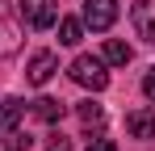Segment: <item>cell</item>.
<instances>
[{"mask_svg": "<svg viewBox=\"0 0 155 151\" xmlns=\"http://www.w3.org/2000/svg\"><path fill=\"white\" fill-rule=\"evenodd\" d=\"M67 76L76 80L80 88H92V92H101L105 84H109L105 59H92V55H76V59H71V67H67Z\"/></svg>", "mask_w": 155, "mask_h": 151, "instance_id": "6da1fadb", "label": "cell"}, {"mask_svg": "<svg viewBox=\"0 0 155 151\" xmlns=\"http://www.w3.org/2000/svg\"><path fill=\"white\" fill-rule=\"evenodd\" d=\"M21 42H25V25H21V17L13 13V4L0 0V55L13 59V55L21 50Z\"/></svg>", "mask_w": 155, "mask_h": 151, "instance_id": "7a4b0ae2", "label": "cell"}, {"mask_svg": "<svg viewBox=\"0 0 155 151\" xmlns=\"http://www.w3.org/2000/svg\"><path fill=\"white\" fill-rule=\"evenodd\" d=\"M17 13L29 29H51L59 21V0H17Z\"/></svg>", "mask_w": 155, "mask_h": 151, "instance_id": "3957f363", "label": "cell"}, {"mask_svg": "<svg viewBox=\"0 0 155 151\" xmlns=\"http://www.w3.org/2000/svg\"><path fill=\"white\" fill-rule=\"evenodd\" d=\"M84 29H109L117 21V0H84Z\"/></svg>", "mask_w": 155, "mask_h": 151, "instance_id": "277c9868", "label": "cell"}, {"mask_svg": "<svg viewBox=\"0 0 155 151\" xmlns=\"http://www.w3.org/2000/svg\"><path fill=\"white\" fill-rule=\"evenodd\" d=\"M130 21H134V34L155 46V0H134L130 4Z\"/></svg>", "mask_w": 155, "mask_h": 151, "instance_id": "5b68a950", "label": "cell"}, {"mask_svg": "<svg viewBox=\"0 0 155 151\" xmlns=\"http://www.w3.org/2000/svg\"><path fill=\"white\" fill-rule=\"evenodd\" d=\"M54 72H59V55H54V50H38V55L29 59V67H25V80L34 88H42Z\"/></svg>", "mask_w": 155, "mask_h": 151, "instance_id": "8992f818", "label": "cell"}, {"mask_svg": "<svg viewBox=\"0 0 155 151\" xmlns=\"http://www.w3.org/2000/svg\"><path fill=\"white\" fill-rule=\"evenodd\" d=\"M126 130L134 134V139H155V109L147 105V109H134V113H126Z\"/></svg>", "mask_w": 155, "mask_h": 151, "instance_id": "52a82bcc", "label": "cell"}, {"mask_svg": "<svg viewBox=\"0 0 155 151\" xmlns=\"http://www.w3.org/2000/svg\"><path fill=\"white\" fill-rule=\"evenodd\" d=\"M25 118V101L21 97H8V101H0V139L8 134V130H17V122Z\"/></svg>", "mask_w": 155, "mask_h": 151, "instance_id": "ba28073f", "label": "cell"}, {"mask_svg": "<svg viewBox=\"0 0 155 151\" xmlns=\"http://www.w3.org/2000/svg\"><path fill=\"white\" fill-rule=\"evenodd\" d=\"M63 113H67V105H63V101H54V97H38V101H34V118H38V122H46V126L63 122Z\"/></svg>", "mask_w": 155, "mask_h": 151, "instance_id": "9c48e42d", "label": "cell"}, {"mask_svg": "<svg viewBox=\"0 0 155 151\" xmlns=\"http://www.w3.org/2000/svg\"><path fill=\"white\" fill-rule=\"evenodd\" d=\"M105 67H126L130 59H134V50L126 46V42H122V38H109V42H105Z\"/></svg>", "mask_w": 155, "mask_h": 151, "instance_id": "30bf717a", "label": "cell"}, {"mask_svg": "<svg viewBox=\"0 0 155 151\" xmlns=\"http://www.w3.org/2000/svg\"><path fill=\"white\" fill-rule=\"evenodd\" d=\"M59 42L63 46H80V38H84V21L80 17H59Z\"/></svg>", "mask_w": 155, "mask_h": 151, "instance_id": "8fae6325", "label": "cell"}, {"mask_svg": "<svg viewBox=\"0 0 155 151\" xmlns=\"http://www.w3.org/2000/svg\"><path fill=\"white\" fill-rule=\"evenodd\" d=\"M76 113H80V122L88 126V130H101V122H105V109H101V105H92V101H84Z\"/></svg>", "mask_w": 155, "mask_h": 151, "instance_id": "7c38bea8", "label": "cell"}, {"mask_svg": "<svg viewBox=\"0 0 155 151\" xmlns=\"http://www.w3.org/2000/svg\"><path fill=\"white\" fill-rule=\"evenodd\" d=\"M29 143H34V139H29L25 130H8V134H4V151H29Z\"/></svg>", "mask_w": 155, "mask_h": 151, "instance_id": "4fadbf2b", "label": "cell"}, {"mask_svg": "<svg viewBox=\"0 0 155 151\" xmlns=\"http://www.w3.org/2000/svg\"><path fill=\"white\" fill-rule=\"evenodd\" d=\"M46 151H71V139H67V134H59V130H54L51 139H46Z\"/></svg>", "mask_w": 155, "mask_h": 151, "instance_id": "5bb4252c", "label": "cell"}, {"mask_svg": "<svg viewBox=\"0 0 155 151\" xmlns=\"http://www.w3.org/2000/svg\"><path fill=\"white\" fill-rule=\"evenodd\" d=\"M143 97H147V101L155 105V67H151L147 76H143Z\"/></svg>", "mask_w": 155, "mask_h": 151, "instance_id": "9a60e30c", "label": "cell"}, {"mask_svg": "<svg viewBox=\"0 0 155 151\" xmlns=\"http://www.w3.org/2000/svg\"><path fill=\"white\" fill-rule=\"evenodd\" d=\"M88 151H117V143H113V139H101V134H97V139L88 143Z\"/></svg>", "mask_w": 155, "mask_h": 151, "instance_id": "2e32d148", "label": "cell"}]
</instances>
